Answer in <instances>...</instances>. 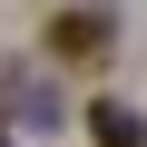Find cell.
<instances>
[{"label": "cell", "mask_w": 147, "mask_h": 147, "mask_svg": "<svg viewBox=\"0 0 147 147\" xmlns=\"http://www.w3.org/2000/svg\"><path fill=\"white\" fill-rule=\"evenodd\" d=\"M39 39H49V59H79V69H88V59L118 49V10H108V0H69V10H49Z\"/></svg>", "instance_id": "6da1fadb"}, {"label": "cell", "mask_w": 147, "mask_h": 147, "mask_svg": "<svg viewBox=\"0 0 147 147\" xmlns=\"http://www.w3.org/2000/svg\"><path fill=\"white\" fill-rule=\"evenodd\" d=\"M88 137H98V147H147V127H137L127 98H98V108H88Z\"/></svg>", "instance_id": "7a4b0ae2"}, {"label": "cell", "mask_w": 147, "mask_h": 147, "mask_svg": "<svg viewBox=\"0 0 147 147\" xmlns=\"http://www.w3.org/2000/svg\"><path fill=\"white\" fill-rule=\"evenodd\" d=\"M0 147H10V127H0Z\"/></svg>", "instance_id": "3957f363"}]
</instances>
